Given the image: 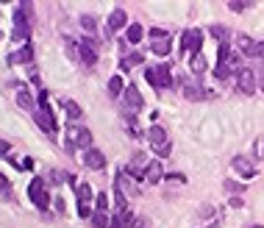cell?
Masks as SVG:
<instances>
[{
  "label": "cell",
  "instance_id": "1",
  "mask_svg": "<svg viewBox=\"0 0 264 228\" xmlns=\"http://www.w3.org/2000/svg\"><path fill=\"white\" fill-rule=\"evenodd\" d=\"M34 120H36V126L42 128L45 134H56L59 131V126H56V120H53V111L50 106H48V92L45 89H39V109L34 111Z\"/></svg>",
  "mask_w": 264,
  "mask_h": 228
},
{
  "label": "cell",
  "instance_id": "2",
  "mask_svg": "<svg viewBox=\"0 0 264 228\" xmlns=\"http://www.w3.org/2000/svg\"><path fill=\"white\" fill-rule=\"evenodd\" d=\"M145 78H147V84H153L156 89H170V86H172L170 64H156V67H147L145 70Z\"/></svg>",
  "mask_w": 264,
  "mask_h": 228
},
{
  "label": "cell",
  "instance_id": "3",
  "mask_svg": "<svg viewBox=\"0 0 264 228\" xmlns=\"http://www.w3.org/2000/svg\"><path fill=\"white\" fill-rule=\"evenodd\" d=\"M147 139H150V145H153V151L159 153V156H170V139H167V131H164L162 126L150 128V131H147Z\"/></svg>",
  "mask_w": 264,
  "mask_h": 228
},
{
  "label": "cell",
  "instance_id": "4",
  "mask_svg": "<svg viewBox=\"0 0 264 228\" xmlns=\"http://www.w3.org/2000/svg\"><path fill=\"white\" fill-rule=\"evenodd\" d=\"M28 195H31V201H34L36 209H48V206H50V195H48V189H45L42 178H34V181H31Z\"/></svg>",
  "mask_w": 264,
  "mask_h": 228
},
{
  "label": "cell",
  "instance_id": "5",
  "mask_svg": "<svg viewBox=\"0 0 264 228\" xmlns=\"http://www.w3.org/2000/svg\"><path fill=\"white\" fill-rule=\"evenodd\" d=\"M67 142L78 145V148H84V151H89V148H92V134H89L86 128H81V126H70L67 128Z\"/></svg>",
  "mask_w": 264,
  "mask_h": 228
},
{
  "label": "cell",
  "instance_id": "6",
  "mask_svg": "<svg viewBox=\"0 0 264 228\" xmlns=\"http://www.w3.org/2000/svg\"><path fill=\"white\" fill-rule=\"evenodd\" d=\"M81 48H78V59L84 61L86 67H92L95 61H97V45H95V39H84V42H78Z\"/></svg>",
  "mask_w": 264,
  "mask_h": 228
},
{
  "label": "cell",
  "instance_id": "7",
  "mask_svg": "<svg viewBox=\"0 0 264 228\" xmlns=\"http://www.w3.org/2000/svg\"><path fill=\"white\" fill-rule=\"evenodd\" d=\"M237 89L242 95H253L256 92V78H253V73H250L247 67H242L237 73Z\"/></svg>",
  "mask_w": 264,
  "mask_h": 228
},
{
  "label": "cell",
  "instance_id": "8",
  "mask_svg": "<svg viewBox=\"0 0 264 228\" xmlns=\"http://www.w3.org/2000/svg\"><path fill=\"white\" fill-rule=\"evenodd\" d=\"M200 48H203V31H187L184 34V51H192V53H200Z\"/></svg>",
  "mask_w": 264,
  "mask_h": 228
},
{
  "label": "cell",
  "instance_id": "9",
  "mask_svg": "<svg viewBox=\"0 0 264 228\" xmlns=\"http://www.w3.org/2000/svg\"><path fill=\"white\" fill-rule=\"evenodd\" d=\"M84 164L89 170H103V167H106V156H103L100 151L89 148V151H84Z\"/></svg>",
  "mask_w": 264,
  "mask_h": 228
},
{
  "label": "cell",
  "instance_id": "10",
  "mask_svg": "<svg viewBox=\"0 0 264 228\" xmlns=\"http://www.w3.org/2000/svg\"><path fill=\"white\" fill-rule=\"evenodd\" d=\"M122 95H125V103H128V109H131V111H139L142 106H145V101H142V95H139V89H137L134 84H131V86H125V92H122Z\"/></svg>",
  "mask_w": 264,
  "mask_h": 228
},
{
  "label": "cell",
  "instance_id": "11",
  "mask_svg": "<svg viewBox=\"0 0 264 228\" xmlns=\"http://www.w3.org/2000/svg\"><path fill=\"white\" fill-rule=\"evenodd\" d=\"M9 61L11 64H31V61H34V48H31V45H23V51L11 53Z\"/></svg>",
  "mask_w": 264,
  "mask_h": 228
},
{
  "label": "cell",
  "instance_id": "12",
  "mask_svg": "<svg viewBox=\"0 0 264 228\" xmlns=\"http://www.w3.org/2000/svg\"><path fill=\"white\" fill-rule=\"evenodd\" d=\"M125 23H128L125 11L114 9V11H111V17H109V34H111V31H120V28H125Z\"/></svg>",
  "mask_w": 264,
  "mask_h": 228
},
{
  "label": "cell",
  "instance_id": "13",
  "mask_svg": "<svg viewBox=\"0 0 264 228\" xmlns=\"http://www.w3.org/2000/svg\"><path fill=\"white\" fill-rule=\"evenodd\" d=\"M234 170H237V173H242L245 178H253L256 176V167L247 159H242V156H237V159H234Z\"/></svg>",
  "mask_w": 264,
  "mask_h": 228
},
{
  "label": "cell",
  "instance_id": "14",
  "mask_svg": "<svg viewBox=\"0 0 264 228\" xmlns=\"http://www.w3.org/2000/svg\"><path fill=\"white\" fill-rule=\"evenodd\" d=\"M145 181H150V184H159V181H162V164H159V161H147Z\"/></svg>",
  "mask_w": 264,
  "mask_h": 228
},
{
  "label": "cell",
  "instance_id": "15",
  "mask_svg": "<svg viewBox=\"0 0 264 228\" xmlns=\"http://www.w3.org/2000/svg\"><path fill=\"white\" fill-rule=\"evenodd\" d=\"M75 192H78V203H81V206H89V201H92V186L75 184Z\"/></svg>",
  "mask_w": 264,
  "mask_h": 228
},
{
  "label": "cell",
  "instance_id": "16",
  "mask_svg": "<svg viewBox=\"0 0 264 228\" xmlns=\"http://www.w3.org/2000/svg\"><path fill=\"white\" fill-rule=\"evenodd\" d=\"M17 103L23 106V109H28V111H36L34 109V98H31L28 89H23V86H20V92H17Z\"/></svg>",
  "mask_w": 264,
  "mask_h": 228
},
{
  "label": "cell",
  "instance_id": "17",
  "mask_svg": "<svg viewBox=\"0 0 264 228\" xmlns=\"http://www.w3.org/2000/svg\"><path fill=\"white\" fill-rule=\"evenodd\" d=\"M122 92H125V84H122V78H120V76L109 78V95H111V98H117V95H122Z\"/></svg>",
  "mask_w": 264,
  "mask_h": 228
},
{
  "label": "cell",
  "instance_id": "18",
  "mask_svg": "<svg viewBox=\"0 0 264 228\" xmlns=\"http://www.w3.org/2000/svg\"><path fill=\"white\" fill-rule=\"evenodd\" d=\"M89 220H92V226H95V228H109V226H111V217L106 214V211H95Z\"/></svg>",
  "mask_w": 264,
  "mask_h": 228
},
{
  "label": "cell",
  "instance_id": "19",
  "mask_svg": "<svg viewBox=\"0 0 264 228\" xmlns=\"http://www.w3.org/2000/svg\"><path fill=\"white\" fill-rule=\"evenodd\" d=\"M134 64H142V53H131V56H125V59L120 61V67L125 70V73L134 67Z\"/></svg>",
  "mask_w": 264,
  "mask_h": 228
},
{
  "label": "cell",
  "instance_id": "20",
  "mask_svg": "<svg viewBox=\"0 0 264 228\" xmlns=\"http://www.w3.org/2000/svg\"><path fill=\"white\" fill-rule=\"evenodd\" d=\"M153 53H159V56H167L170 53V39H153Z\"/></svg>",
  "mask_w": 264,
  "mask_h": 228
},
{
  "label": "cell",
  "instance_id": "21",
  "mask_svg": "<svg viewBox=\"0 0 264 228\" xmlns=\"http://www.w3.org/2000/svg\"><path fill=\"white\" fill-rule=\"evenodd\" d=\"M184 95H187L189 101H200V98H206V92L200 89V86L195 84H187V89H184Z\"/></svg>",
  "mask_w": 264,
  "mask_h": 228
},
{
  "label": "cell",
  "instance_id": "22",
  "mask_svg": "<svg viewBox=\"0 0 264 228\" xmlns=\"http://www.w3.org/2000/svg\"><path fill=\"white\" fill-rule=\"evenodd\" d=\"M64 111H67L70 120H78V117H81V106H78L75 101H64Z\"/></svg>",
  "mask_w": 264,
  "mask_h": 228
},
{
  "label": "cell",
  "instance_id": "23",
  "mask_svg": "<svg viewBox=\"0 0 264 228\" xmlns=\"http://www.w3.org/2000/svg\"><path fill=\"white\" fill-rule=\"evenodd\" d=\"M189 67H192V73H197V76H200V73L206 70V59L200 56V53H195V56H192V61H189Z\"/></svg>",
  "mask_w": 264,
  "mask_h": 228
},
{
  "label": "cell",
  "instance_id": "24",
  "mask_svg": "<svg viewBox=\"0 0 264 228\" xmlns=\"http://www.w3.org/2000/svg\"><path fill=\"white\" fill-rule=\"evenodd\" d=\"M245 56H253V59H264V42H253L247 48Z\"/></svg>",
  "mask_w": 264,
  "mask_h": 228
},
{
  "label": "cell",
  "instance_id": "25",
  "mask_svg": "<svg viewBox=\"0 0 264 228\" xmlns=\"http://www.w3.org/2000/svg\"><path fill=\"white\" fill-rule=\"evenodd\" d=\"M209 34H212L214 39H220V45L225 42V39H228V31H225L222 25H212V28H209Z\"/></svg>",
  "mask_w": 264,
  "mask_h": 228
},
{
  "label": "cell",
  "instance_id": "26",
  "mask_svg": "<svg viewBox=\"0 0 264 228\" xmlns=\"http://www.w3.org/2000/svg\"><path fill=\"white\" fill-rule=\"evenodd\" d=\"M231 73H234V70H231L228 64H220V61H217V67H214V76L220 78V81H225V78H228Z\"/></svg>",
  "mask_w": 264,
  "mask_h": 228
},
{
  "label": "cell",
  "instance_id": "27",
  "mask_svg": "<svg viewBox=\"0 0 264 228\" xmlns=\"http://www.w3.org/2000/svg\"><path fill=\"white\" fill-rule=\"evenodd\" d=\"M139 39H142V28H139L137 23H134V25L128 28V42H134V45H137Z\"/></svg>",
  "mask_w": 264,
  "mask_h": 228
},
{
  "label": "cell",
  "instance_id": "28",
  "mask_svg": "<svg viewBox=\"0 0 264 228\" xmlns=\"http://www.w3.org/2000/svg\"><path fill=\"white\" fill-rule=\"evenodd\" d=\"M81 25H84V31L86 34H95V28H97V23H95V17H81Z\"/></svg>",
  "mask_w": 264,
  "mask_h": 228
},
{
  "label": "cell",
  "instance_id": "29",
  "mask_svg": "<svg viewBox=\"0 0 264 228\" xmlns=\"http://www.w3.org/2000/svg\"><path fill=\"white\" fill-rule=\"evenodd\" d=\"M95 201H97V211H109V195L106 192H100Z\"/></svg>",
  "mask_w": 264,
  "mask_h": 228
},
{
  "label": "cell",
  "instance_id": "30",
  "mask_svg": "<svg viewBox=\"0 0 264 228\" xmlns=\"http://www.w3.org/2000/svg\"><path fill=\"white\" fill-rule=\"evenodd\" d=\"M250 45H253V39H250V36H239V51H242V53H247V48H250Z\"/></svg>",
  "mask_w": 264,
  "mask_h": 228
},
{
  "label": "cell",
  "instance_id": "31",
  "mask_svg": "<svg viewBox=\"0 0 264 228\" xmlns=\"http://www.w3.org/2000/svg\"><path fill=\"white\" fill-rule=\"evenodd\" d=\"M256 156L264 161V136H259V139H256Z\"/></svg>",
  "mask_w": 264,
  "mask_h": 228
},
{
  "label": "cell",
  "instance_id": "32",
  "mask_svg": "<svg viewBox=\"0 0 264 228\" xmlns=\"http://www.w3.org/2000/svg\"><path fill=\"white\" fill-rule=\"evenodd\" d=\"M78 214H81V217H92V209H89V206H81V203H78Z\"/></svg>",
  "mask_w": 264,
  "mask_h": 228
},
{
  "label": "cell",
  "instance_id": "33",
  "mask_svg": "<svg viewBox=\"0 0 264 228\" xmlns=\"http://www.w3.org/2000/svg\"><path fill=\"white\" fill-rule=\"evenodd\" d=\"M225 189H231V192H242V189H245V186L234 184V181H225Z\"/></svg>",
  "mask_w": 264,
  "mask_h": 228
},
{
  "label": "cell",
  "instance_id": "34",
  "mask_svg": "<svg viewBox=\"0 0 264 228\" xmlns=\"http://www.w3.org/2000/svg\"><path fill=\"white\" fill-rule=\"evenodd\" d=\"M0 192L9 195V181H6V176H3V173H0Z\"/></svg>",
  "mask_w": 264,
  "mask_h": 228
},
{
  "label": "cell",
  "instance_id": "35",
  "mask_svg": "<svg viewBox=\"0 0 264 228\" xmlns=\"http://www.w3.org/2000/svg\"><path fill=\"white\" fill-rule=\"evenodd\" d=\"M242 9H247L245 0H242V3H231V11H242Z\"/></svg>",
  "mask_w": 264,
  "mask_h": 228
},
{
  "label": "cell",
  "instance_id": "36",
  "mask_svg": "<svg viewBox=\"0 0 264 228\" xmlns=\"http://www.w3.org/2000/svg\"><path fill=\"white\" fill-rule=\"evenodd\" d=\"M259 89H264V67H262V73H259Z\"/></svg>",
  "mask_w": 264,
  "mask_h": 228
},
{
  "label": "cell",
  "instance_id": "37",
  "mask_svg": "<svg viewBox=\"0 0 264 228\" xmlns=\"http://www.w3.org/2000/svg\"><path fill=\"white\" fill-rule=\"evenodd\" d=\"M0 153H9V142H0Z\"/></svg>",
  "mask_w": 264,
  "mask_h": 228
}]
</instances>
